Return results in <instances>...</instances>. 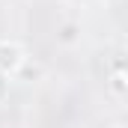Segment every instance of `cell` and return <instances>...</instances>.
<instances>
[{"label": "cell", "instance_id": "7a4b0ae2", "mask_svg": "<svg viewBox=\"0 0 128 128\" xmlns=\"http://www.w3.org/2000/svg\"><path fill=\"white\" fill-rule=\"evenodd\" d=\"M42 78H45V63H39L33 57H27L24 63L18 66V72L12 74V80H21V84H36Z\"/></svg>", "mask_w": 128, "mask_h": 128}, {"label": "cell", "instance_id": "8992f818", "mask_svg": "<svg viewBox=\"0 0 128 128\" xmlns=\"http://www.w3.org/2000/svg\"><path fill=\"white\" fill-rule=\"evenodd\" d=\"M110 128H125V125H122V122H116V125H110Z\"/></svg>", "mask_w": 128, "mask_h": 128}, {"label": "cell", "instance_id": "3957f363", "mask_svg": "<svg viewBox=\"0 0 128 128\" xmlns=\"http://www.w3.org/2000/svg\"><path fill=\"white\" fill-rule=\"evenodd\" d=\"M107 90H110L116 98H125V92H128V80H125V66H122V60L116 63V72L107 78Z\"/></svg>", "mask_w": 128, "mask_h": 128}, {"label": "cell", "instance_id": "277c9868", "mask_svg": "<svg viewBox=\"0 0 128 128\" xmlns=\"http://www.w3.org/2000/svg\"><path fill=\"white\" fill-rule=\"evenodd\" d=\"M54 36H57V42H60V45H74V42H80V27H78L74 21H66Z\"/></svg>", "mask_w": 128, "mask_h": 128}, {"label": "cell", "instance_id": "5b68a950", "mask_svg": "<svg viewBox=\"0 0 128 128\" xmlns=\"http://www.w3.org/2000/svg\"><path fill=\"white\" fill-rule=\"evenodd\" d=\"M6 92H9V80H6V74H0V101L6 98Z\"/></svg>", "mask_w": 128, "mask_h": 128}, {"label": "cell", "instance_id": "6da1fadb", "mask_svg": "<svg viewBox=\"0 0 128 128\" xmlns=\"http://www.w3.org/2000/svg\"><path fill=\"white\" fill-rule=\"evenodd\" d=\"M30 54H27V48L21 45V42H15V39H0V74H6V78H12L15 72H18V66L24 63Z\"/></svg>", "mask_w": 128, "mask_h": 128}]
</instances>
